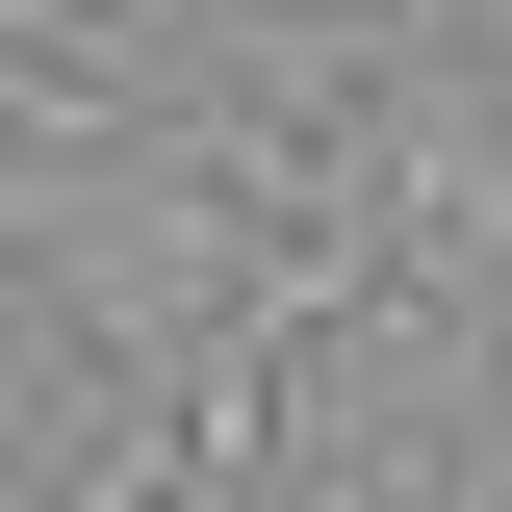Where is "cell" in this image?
I'll list each match as a JSON object with an SVG mask.
<instances>
[{"label": "cell", "mask_w": 512, "mask_h": 512, "mask_svg": "<svg viewBox=\"0 0 512 512\" xmlns=\"http://www.w3.org/2000/svg\"><path fill=\"white\" fill-rule=\"evenodd\" d=\"M231 512H308V487H231Z\"/></svg>", "instance_id": "2"}, {"label": "cell", "mask_w": 512, "mask_h": 512, "mask_svg": "<svg viewBox=\"0 0 512 512\" xmlns=\"http://www.w3.org/2000/svg\"><path fill=\"white\" fill-rule=\"evenodd\" d=\"M308 205H333L359 282H410V308H512V77L436 52V26H384V52L308 103Z\"/></svg>", "instance_id": "1"}]
</instances>
